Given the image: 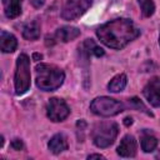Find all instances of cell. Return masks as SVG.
Listing matches in <instances>:
<instances>
[{"mask_svg": "<svg viewBox=\"0 0 160 160\" xmlns=\"http://www.w3.org/2000/svg\"><path fill=\"white\" fill-rule=\"evenodd\" d=\"M140 35V30L136 25L125 18H118L110 20L96 29L98 39L108 48L120 50L125 48L130 41L135 40Z\"/></svg>", "mask_w": 160, "mask_h": 160, "instance_id": "1", "label": "cell"}, {"mask_svg": "<svg viewBox=\"0 0 160 160\" xmlns=\"http://www.w3.org/2000/svg\"><path fill=\"white\" fill-rule=\"evenodd\" d=\"M35 71L36 86L42 91H54L59 89L65 80V72L52 64H38Z\"/></svg>", "mask_w": 160, "mask_h": 160, "instance_id": "2", "label": "cell"}, {"mask_svg": "<svg viewBox=\"0 0 160 160\" xmlns=\"http://www.w3.org/2000/svg\"><path fill=\"white\" fill-rule=\"evenodd\" d=\"M31 82V74H30V59L26 54H20L16 59V68L14 75V85H15V94L22 95L25 94Z\"/></svg>", "mask_w": 160, "mask_h": 160, "instance_id": "3", "label": "cell"}, {"mask_svg": "<svg viewBox=\"0 0 160 160\" xmlns=\"http://www.w3.org/2000/svg\"><path fill=\"white\" fill-rule=\"evenodd\" d=\"M118 132H119V128L115 122L104 121V122L96 124L91 132L92 142L101 149L109 148L110 145L114 144L118 136Z\"/></svg>", "mask_w": 160, "mask_h": 160, "instance_id": "4", "label": "cell"}, {"mask_svg": "<svg viewBox=\"0 0 160 160\" xmlns=\"http://www.w3.org/2000/svg\"><path fill=\"white\" fill-rule=\"evenodd\" d=\"M124 109H125V106L121 101L112 99V98H109V96L95 98L90 104V110L95 115L104 116V118L118 115L121 111H124Z\"/></svg>", "mask_w": 160, "mask_h": 160, "instance_id": "5", "label": "cell"}, {"mask_svg": "<svg viewBox=\"0 0 160 160\" xmlns=\"http://www.w3.org/2000/svg\"><path fill=\"white\" fill-rule=\"evenodd\" d=\"M92 0H66L61 9V18L71 21L79 19L91 6Z\"/></svg>", "mask_w": 160, "mask_h": 160, "instance_id": "6", "label": "cell"}, {"mask_svg": "<svg viewBox=\"0 0 160 160\" xmlns=\"http://www.w3.org/2000/svg\"><path fill=\"white\" fill-rule=\"evenodd\" d=\"M46 115L54 122L64 121L70 115V108L62 99L51 98L49 99V102L46 106Z\"/></svg>", "mask_w": 160, "mask_h": 160, "instance_id": "7", "label": "cell"}, {"mask_svg": "<svg viewBox=\"0 0 160 160\" xmlns=\"http://www.w3.org/2000/svg\"><path fill=\"white\" fill-rule=\"evenodd\" d=\"M142 94L151 106L160 108V76L150 79L144 86Z\"/></svg>", "mask_w": 160, "mask_h": 160, "instance_id": "8", "label": "cell"}, {"mask_svg": "<svg viewBox=\"0 0 160 160\" xmlns=\"http://www.w3.org/2000/svg\"><path fill=\"white\" fill-rule=\"evenodd\" d=\"M136 150H138V144H136L135 138L128 134L121 139L116 149V152L121 158H134L136 155Z\"/></svg>", "mask_w": 160, "mask_h": 160, "instance_id": "9", "label": "cell"}, {"mask_svg": "<svg viewBox=\"0 0 160 160\" xmlns=\"http://www.w3.org/2000/svg\"><path fill=\"white\" fill-rule=\"evenodd\" d=\"M96 46V44L91 40V39H86L84 42H81V45L79 46L78 50V55H79V62L81 65H89V60L90 56L94 55V48Z\"/></svg>", "mask_w": 160, "mask_h": 160, "instance_id": "10", "label": "cell"}, {"mask_svg": "<svg viewBox=\"0 0 160 160\" xmlns=\"http://www.w3.org/2000/svg\"><path fill=\"white\" fill-rule=\"evenodd\" d=\"M48 148H49V150H50L52 154H55V155H58V154H60V152L68 150L69 144H68L66 136H65L64 134H56V135H54V136L49 140Z\"/></svg>", "mask_w": 160, "mask_h": 160, "instance_id": "11", "label": "cell"}, {"mask_svg": "<svg viewBox=\"0 0 160 160\" xmlns=\"http://www.w3.org/2000/svg\"><path fill=\"white\" fill-rule=\"evenodd\" d=\"M78 36H80V30L78 28H75V26H61L55 32L56 40H60L62 42L72 41Z\"/></svg>", "mask_w": 160, "mask_h": 160, "instance_id": "12", "label": "cell"}, {"mask_svg": "<svg viewBox=\"0 0 160 160\" xmlns=\"http://www.w3.org/2000/svg\"><path fill=\"white\" fill-rule=\"evenodd\" d=\"M0 48L2 52H14L18 48L16 38L12 34L2 30L0 34Z\"/></svg>", "mask_w": 160, "mask_h": 160, "instance_id": "13", "label": "cell"}, {"mask_svg": "<svg viewBox=\"0 0 160 160\" xmlns=\"http://www.w3.org/2000/svg\"><path fill=\"white\" fill-rule=\"evenodd\" d=\"M21 1L22 0H2L5 16L9 19H15L21 14Z\"/></svg>", "mask_w": 160, "mask_h": 160, "instance_id": "14", "label": "cell"}, {"mask_svg": "<svg viewBox=\"0 0 160 160\" xmlns=\"http://www.w3.org/2000/svg\"><path fill=\"white\" fill-rule=\"evenodd\" d=\"M40 22L38 20H32L24 25L22 36L26 40H38L40 38Z\"/></svg>", "mask_w": 160, "mask_h": 160, "instance_id": "15", "label": "cell"}, {"mask_svg": "<svg viewBox=\"0 0 160 160\" xmlns=\"http://www.w3.org/2000/svg\"><path fill=\"white\" fill-rule=\"evenodd\" d=\"M128 84V78L125 74H118L115 75L108 84V90L111 92H119L125 89Z\"/></svg>", "mask_w": 160, "mask_h": 160, "instance_id": "16", "label": "cell"}, {"mask_svg": "<svg viewBox=\"0 0 160 160\" xmlns=\"http://www.w3.org/2000/svg\"><path fill=\"white\" fill-rule=\"evenodd\" d=\"M140 144H141V150L144 152H152L158 146V139L154 135H151L150 132L144 131L141 135Z\"/></svg>", "mask_w": 160, "mask_h": 160, "instance_id": "17", "label": "cell"}, {"mask_svg": "<svg viewBox=\"0 0 160 160\" xmlns=\"http://www.w3.org/2000/svg\"><path fill=\"white\" fill-rule=\"evenodd\" d=\"M142 16L150 18L155 11V4L152 0H138Z\"/></svg>", "mask_w": 160, "mask_h": 160, "instance_id": "18", "label": "cell"}, {"mask_svg": "<svg viewBox=\"0 0 160 160\" xmlns=\"http://www.w3.org/2000/svg\"><path fill=\"white\" fill-rule=\"evenodd\" d=\"M128 102H129V106H130V108H132V109H135V110H139V111H142V112H145V114L149 115V116H152V112L148 110V108L140 101V99H138V98H131V99L128 100Z\"/></svg>", "mask_w": 160, "mask_h": 160, "instance_id": "19", "label": "cell"}, {"mask_svg": "<svg viewBox=\"0 0 160 160\" xmlns=\"http://www.w3.org/2000/svg\"><path fill=\"white\" fill-rule=\"evenodd\" d=\"M10 146H11V149H14V150H22L24 149V142H22V140L21 139H14L12 141H11V144H10Z\"/></svg>", "mask_w": 160, "mask_h": 160, "instance_id": "20", "label": "cell"}, {"mask_svg": "<svg viewBox=\"0 0 160 160\" xmlns=\"http://www.w3.org/2000/svg\"><path fill=\"white\" fill-rule=\"evenodd\" d=\"M30 2L34 8H41L45 4V0H30Z\"/></svg>", "mask_w": 160, "mask_h": 160, "instance_id": "21", "label": "cell"}, {"mask_svg": "<svg viewBox=\"0 0 160 160\" xmlns=\"http://www.w3.org/2000/svg\"><path fill=\"white\" fill-rule=\"evenodd\" d=\"M104 54H105V52H104V50H102L101 48H99L98 45L94 48V55H95V56H98V58H99V56H102Z\"/></svg>", "mask_w": 160, "mask_h": 160, "instance_id": "22", "label": "cell"}, {"mask_svg": "<svg viewBox=\"0 0 160 160\" xmlns=\"http://www.w3.org/2000/svg\"><path fill=\"white\" fill-rule=\"evenodd\" d=\"M42 59V55L41 54H39V52H35V54H32V60H35V61H39V60H41Z\"/></svg>", "mask_w": 160, "mask_h": 160, "instance_id": "23", "label": "cell"}, {"mask_svg": "<svg viewBox=\"0 0 160 160\" xmlns=\"http://www.w3.org/2000/svg\"><path fill=\"white\" fill-rule=\"evenodd\" d=\"M124 124H125L126 126H129V125H131V124H132V119H131L130 116H128V118H125V119H124Z\"/></svg>", "mask_w": 160, "mask_h": 160, "instance_id": "24", "label": "cell"}, {"mask_svg": "<svg viewBox=\"0 0 160 160\" xmlns=\"http://www.w3.org/2000/svg\"><path fill=\"white\" fill-rule=\"evenodd\" d=\"M94 158H98V159H104V156H102V155H100V154H90V155L88 156V159H94Z\"/></svg>", "mask_w": 160, "mask_h": 160, "instance_id": "25", "label": "cell"}, {"mask_svg": "<svg viewBox=\"0 0 160 160\" xmlns=\"http://www.w3.org/2000/svg\"><path fill=\"white\" fill-rule=\"evenodd\" d=\"M159 45H160V35H159Z\"/></svg>", "mask_w": 160, "mask_h": 160, "instance_id": "26", "label": "cell"}]
</instances>
